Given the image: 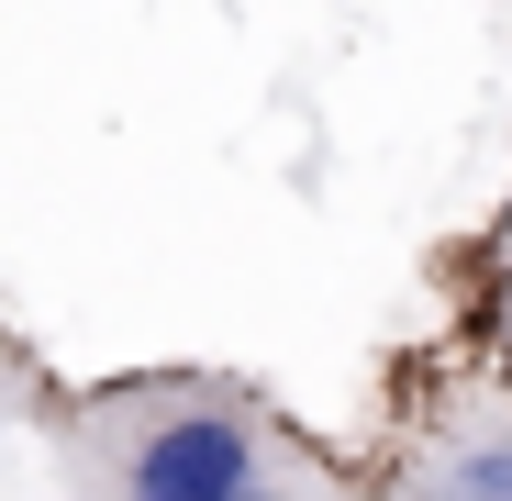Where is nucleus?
I'll list each match as a JSON object with an SVG mask.
<instances>
[{
    "instance_id": "1",
    "label": "nucleus",
    "mask_w": 512,
    "mask_h": 501,
    "mask_svg": "<svg viewBox=\"0 0 512 501\" xmlns=\"http://www.w3.org/2000/svg\"><path fill=\"white\" fill-rule=\"evenodd\" d=\"M56 501H334V457L234 368H134L45 401Z\"/></svg>"
},
{
    "instance_id": "2",
    "label": "nucleus",
    "mask_w": 512,
    "mask_h": 501,
    "mask_svg": "<svg viewBox=\"0 0 512 501\" xmlns=\"http://www.w3.org/2000/svg\"><path fill=\"white\" fill-rule=\"evenodd\" d=\"M390 501H512V390H457L401 424Z\"/></svg>"
}]
</instances>
